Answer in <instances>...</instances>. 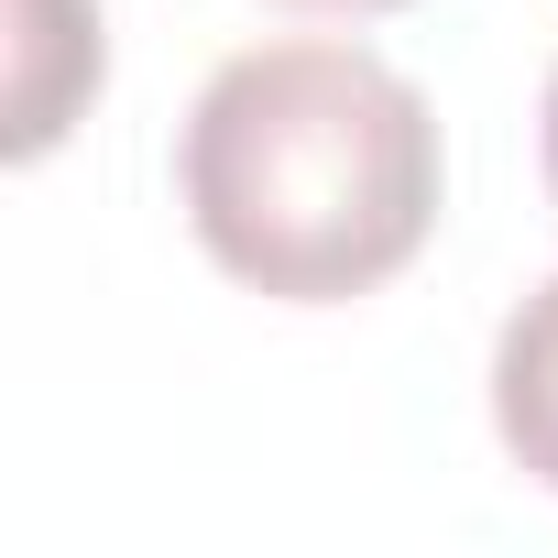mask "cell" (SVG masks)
Instances as JSON below:
<instances>
[{
    "mask_svg": "<svg viewBox=\"0 0 558 558\" xmlns=\"http://www.w3.org/2000/svg\"><path fill=\"white\" fill-rule=\"evenodd\" d=\"M438 110L373 45H252L230 56L175 143V197L197 252L252 296L351 307L427 252L438 230Z\"/></svg>",
    "mask_w": 558,
    "mask_h": 558,
    "instance_id": "1",
    "label": "cell"
},
{
    "mask_svg": "<svg viewBox=\"0 0 558 558\" xmlns=\"http://www.w3.org/2000/svg\"><path fill=\"white\" fill-rule=\"evenodd\" d=\"M493 427H504L514 471L558 493V274H547V286L504 318V340H493Z\"/></svg>",
    "mask_w": 558,
    "mask_h": 558,
    "instance_id": "2",
    "label": "cell"
},
{
    "mask_svg": "<svg viewBox=\"0 0 558 558\" xmlns=\"http://www.w3.org/2000/svg\"><path fill=\"white\" fill-rule=\"evenodd\" d=\"M56 56L99 88V0H23V66H12V154L34 165L56 132H66V77H56Z\"/></svg>",
    "mask_w": 558,
    "mask_h": 558,
    "instance_id": "3",
    "label": "cell"
},
{
    "mask_svg": "<svg viewBox=\"0 0 558 558\" xmlns=\"http://www.w3.org/2000/svg\"><path fill=\"white\" fill-rule=\"evenodd\" d=\"M296 12H405V0H296Z\"/></svg>",
    "mask_w": 558,
    "mask_h": 558,
    "instance_id": "4",
    "label": "cell"
},
{
    "mask_svg": "<svg viewBox=\"0 0 558 558\" xmlns=\"http://www.w3.org/2000/svg\"><path fill=\"white\" fill-rule=\"evenodd\" d=\"M547 197H558V77H547Z\"/></svg>",
    "mask_w": 558,
    "mask_h": 558,
    "instance_id": "5",
    "label": "cell"
}]
</instances>
